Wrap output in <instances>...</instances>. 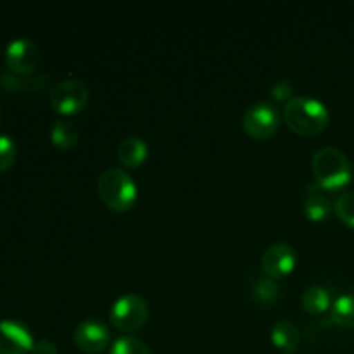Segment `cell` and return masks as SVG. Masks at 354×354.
Wrapping results in <instances>:
<instances>
[{
	"label": "cell",
	"mask_w": 354,
	"mask_h": 354,
	"mask_svg": "<svg viewBox=\"0 0 354 354\" xmlns=\"http://www.w3.org/2000/svg\"><path fill=\"white\" fill-rule=\"evenodd\" d=\"M283 118L296 133L315 135L327 127L328 111L313 97H292L286 102Z\"/></svg>",
	"instance_id": "6da1fadb"
},
{
	"label": "cell",
	"mask_w": 354,
	"mask_h": 354,
	"mask_svg": "<svg viewBox=\"0 0 354 354\" xmlns=\"http://www.w3.org/2000/svg\"><path fill=\"white\" fill-rule=\"evenodd\" d=\"M311 168L318 185L328 190L342 189L353 176V166L348 156L335 147L318 149L311 158Z\"/></svg>",
	"instance_id": "7a4b0ae2"
},
{
	"label": "cell",
	"mask_w": 354,
	"mask_h": 354,
	"mask_svg": "<svg viewBox=\"0 0 354 354\" xmlns=\"http://www.w3.org/2000/svg\"><path fill=\"white\" fill-rule=\"evenodd\" d=\"M97 189L104 203L116 211H127L137 199V187L133 180L118 166L104 169L97 182Z\"/></svg>",
	"instance_id": "3957f363"
},
{
	"label": "cell",
	"mask_w": 354,
	"mask_h": 354,
	"mask_svg": "<svg viewBox=\"0 0 354 354\" xmlns=\"http://www.w3.org/2000/svg\"><path fill=\"white\" fill-rule=\"evenodd\" d=\"M149 317V306L138 294H124L111 306V324L123 332L138 330Z\"/></svg>",
	"instance_id": "277c9868"
},
{
	"label": "cell",
	"mask_w": 354,
	"mask_h": 354,
	"mask_svg": "<svg viewBox=\"0 0 354 354\" xmlns=\"http://www.w3.org/2000/svg\"><path fill=\"white\" fill-rule=\"evenodd\" d=\"M242 124L252 138H268L275 133L280 124L279 109L272 102L258 100L248 107L242 118Z\"/></svg>",
	"instance_id": "5b68a950"
},
{
	"label": "cell",
	"mask_w": 354,
	"mask_h": 354,
	"mask_svg": "<svg viewBox=\"0 0 354 354\" xmlns=\"http://www.w3.org/2000/svg\"><path fill=\"white\" fill-rule=\"evenodd\" d=\"M86 100H88V88L82 80L73 76L55 83L50 92L52 107L61 114H73L83 109Z\"/></svg>",
	"instance_id": "8992f818"
},
{
	"label": "cell",
	"mask_w": 354,
	"mask_h": 354,
	"mask_svg": "<svg viewBox=\"0 0 354 354\" xmlns=\"http://www.w3.org/2000/svg\"><path fill=\"white\" fill-rule=\"evenodd\" d=\"M40 61L38 47L30 38H14L6 47V62L14 75H30Z\"/></svg>",
	"instance_id": "52a82bcc"
},
{
	"label": "cell",
	"mask_w": 354,
	"mask_h": 354,
	"mask_svg": "<svg viewBox=\"0 0 354 354\" xmlns=\"http://www.w3.org/2000/svg\"><path fill=\"white\" fill-rule=\"evenodd\" d=\"M109 328L104 322L95 318H86L80 322L75 328V342L82 351L100 353L109 344Z\"/></svg>",
	"instance_id": "ba28073f"
},
{
	"label": "cell",
	"mask_w": 354,
	"mask_h": 354,
	"mask_svg": "<svg viewBox=\"0 0 354 354\" xmlns=\"http://www.w3.org/2000/svg\"><path fill=\"white\" fill-rule=\"evenodd\" d=\"M294 265H296V252L292 245L286 242L272 244L268 249H265L261 256V268L270 279L286 277L287 273L292 272Z\"/></svg>",
	"instance_id": "9c48e42d"
},
{
	"label": "cell",
	"mask_w": 354,
	"mask_h": 354,
	"mask_svg": "<svg viewBox=\"0 0 354 354\" xmlns=\"http://www.w3.org/2000/svg\"><path fill=\"white\" fill-rule=\"evenodd\" d=\"M33 344V337L23 324L14 320L0 322V354H28Z\"/></svg>",
	"instance_id": "30bf717a"
},
{
	"label": "cell",
	"mask_w": 354,
	"mask_h": 354,
	"mask_svg": "<svg viewBox=\"0 0 354 354\" xmlns=\"http://www.w3.org/2000/svg\"><path fill=\"white\" fill-rule=\"evenodd\" d=\"M118 158L124 166L135 168V166L142 165L144 159L147 158V144L140 137L123 138L118 145Z\"/></svg>",
	"instance_id": "8fae6325"
},
{
	"label": "cell",
	"mask_w": 354,
	"mask_h": 354,
	"mask_svg": "<svg viewBox=\"0 0 354 354\" xmlns=\"http://www.w3.org/2000/svg\"><path fill=\"white\" fill-rule=\"evenodd\" d=\"M299 328L289 320H280L273 325L272 328V341L273 344L279 346L280 349L287 353H292L299 344Z\"/></svg>",
	"instance_id": "7c38bea8"
},
{
	"label": "cell",
	"mask_w": 354,
	"mask_h": 354,
	"mask_svg": "<svg viewBox=\"0 0 354 354\" xmlns=\"http://www.w3.org/2000/svg\"><path fill=\"white\" fill-rule=\"evenodd\" d=\"M330 199L322 192H318L317 189L310 187V192L304 196V213H306V216L313 221H320L325 220L330 214Z\"/></svg>",
	"instance_id": "4fadbf2b"
},
{
	"label": "cell",
	"mask_w": 354,
	"mask_h": 354,
	"mask_svg": "<svg viewBox=\"0 0 354 354\" xmlns=\"http://www.w3.org/2000/svg\"><path fill=\"white\" fill-rule=\"evenodd\" d=\"M303 308L311 315H320L330 306V294L322 286H310L301 296Z\"/></svg>",
	"instance_id": "5bb4252c"
},
{
	"label": "cell",
	"mask_w": 354,
	"mask_h": 354,
	"mask_svg": "<svg viewBox=\"0 0 354 354\" xmlns=\"http://www.w3.org/2000/svg\"><path fill=\"white\" fill-rule=\"evenodd\" d=\"M50 138L57 147L71 149L78 142V128L69 120H57L52 127Z\"/></svg>",
	"instance_id": "9a60e30c"
},
{
	"label": "cell",
	"mask_w": 354,
	"mask_h": 354,
	"mask_svg": "<svg viewBox=\"0 0 354 354\" xmlns=\"http://www.w3.org/2000/svg\"><path fill=\"white\" fill-rule=\"evenodd\" d=\"M332 320L341 327H354V294H344L332 304Z\"/></svg>",
	"instance_id": "2e32d148"
},
{
	"label": "cell",
	"mask_w": 354,
	"mask_h": 354,
	"mask_svg": "<svg viewBox=\"0 0 354 354\" xmlns=\"http://www.w3.org/2000/svg\"><path fill=\"white\" fill-rule=\"evenodd\" d=\"M109 354H151V349L140 339L124 335V337H120L114 342Z\"/></svg>",
	"instance_id": "e0dca14e"
},
{
	"label": "cell",
	"mask_w": 354,
	"mask_h": 354,
	"mask_svg": "<svg viewBox=\"0 0 354 354\" xmlns=\"http://www.w3.org/2000/svg\"><path fill=\"white\" fill-rule=\"evenodd\" d=\"M335 213L348 227L354 228V190L341 194L335 201Z\"/></svg>",
	"instance_id": "ac0fdd59"
},
{
	"label": "cell",
	"mask_w": 354,
	"mask_h": 354,
	"mask_svg": "<svg viewBox=\"0 0 354 354\" xmlns=\"http://www.w3.org/2000/svg\"><path fill=\"white\" fill-rule=\"evenodd\" d=\"M17 158L16 142L9 135H0V171H6Z\"/></svg>",
	"instance_id": "d6986e66"
},
{
	"label": "cell",
	"mask_w": 354,
	"mask_h": 354,
	"mask_svg": "<svg viewBox=\"0 0 354 354\" xmlns=\"http://www.w3.org/2000/svg\"><path fill=\"white\" fill-rule=\"evenodd\" d=\"M252 290H254V296L258 297L259 301H263V303H272V301L279 296L280 287L277 286L275 279L263 277V279H259L258 282H256L254 289Z\"/></svg>",
	"instance_id": "ffe728a7"
},
{
	"label": "cell",
	"mask_w": 354,
	"mask_h": 354,
	"mask_svg": "<svg viewBox=\"0 0 354 354\" xmlns=\"http://www.w3.org/2000/svg\"><path fill=\"white\" fill-rule=\"evenodd\" d=\"M270 93H272L277 100H283L287 99V97H290V93H292V85H290V82L282 80V82H277L275 85L270 88Z\"/></svg>",
	"instance_id": "44dd1931"
},
{
	"label": "cell",
	"mask_w": 354,
	"mask_h": 354,
	"mask_svg": "<svg viewBox=\"0 0 354 354\" xmlns=\"http://www.w3.org/2000/svg\"><path fill=\"white\" fill-rule=\"evenodd\" d=\"M30 354H57V348H55L54 342L47 341V339H40L33 344Z\"/></svg>",
	"instance_id": "7402d4cb"
}]
</instances>
